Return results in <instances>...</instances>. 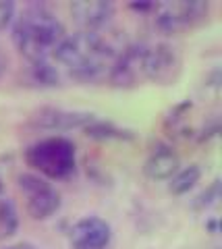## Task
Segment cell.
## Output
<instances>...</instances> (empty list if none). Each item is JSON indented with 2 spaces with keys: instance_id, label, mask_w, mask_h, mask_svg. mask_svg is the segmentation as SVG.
Masks as SVG:
<instances>
[{
  "instance_id": "17",
  "label": "cell",
  "mask_w": 222,
  "mask_h": 249,
  "mask_svg": "<svg viewBox=\"0 0 222 249\" xmlns=\"http://www.w3.org/2000/svg\"><path fill=\"white\" fill-rule=\"evenodd\" d=\"M6 249H35V247L27 245V243H21V245H13V247H6Z\"/></svg>"
},
{
  "instance_id": "4",
  "label": "cell",
  "mask_w": 222,
  "mask_h": 249,
  "mask_svg": "<svg viewBox=\"0 0 222 249\" xmlns=\"http://www.w3.org/2000/svg\"><path fill=\"white\" fill-rule=\"evenodd\" d=\"M19 187L27 193V212L35 220H46L54 216L60 208V196L50 183H46L40 175L25 173L19 178Z\"/></svg>"
},
{
  "instance_id": "11",
  "label": "cell",
  "mask_w": 222,
  "mask_h": 249,
  "mask_svg": "<svg viewBox=\"0 0 222 249\" xmlns=\"http://www.w3.org/2000/svg\"><path fill=\"white\" fill-rule=\"evenodd\" d=\"M200 178H202V168L197 164H189L185 168L177 170V173L171 177L168 189H171L172 196H185V193H189L197 183H200Z\"/></svg>"
},
{
  "instance_id": "14",
  "label": "cell",
  "mask_w": 222,
  "mask_h": 249,
  "mask_svg": "<svg viewBox=\"0 0 222 249\" xmlns=\"http://www.w3.org/2000/svg\"><path fill=\"white\" fill-rule=\"evenodd\" d=\"M218 199H220V181H218V178H214V181H212L208 187H205V189L200 193V196L195 197L193 208H197V210L212 208V206L218 204Z\"/></svg>"
},
{
  "instance_id": "3",
  "label": "cell",
  "mask_w": 222,
  "mask_h": 249,
  "mask_svg": "<svg viewBox=\"0 0 222 249\" xmlns=\"http://www.w3.org/2000/svg\"><path fill=\"white\" fill-rule=\"evenodd\" d=\"M210 4L204 0H189V2H166L156 4V27L162 34L171 36L177 31L197 25L208 17Z\"/></svg>"
},
{
  "instance_id": "9",
  "label": "cell",
  "mask_w": 222,
  "mask_h": 249,
  "mask_svg": "<svg viewBox=\"0 0 222 249\" xmlns=\"http://www.w3.org/2000/svg\"><path fill=\"white\" fill-rule=\"evenodd\" d=\"M177 170H179V156L168 145L154 147V152L148 156V160L143 164V173L152 181H168Z\"/></svg>"
},
{
  "instance_id": "15",
  "label": "cell",
  "mask_w": 222,
  "mask_h": 249,
  "mask_svg": "<svg viewBox=\"0 0 222 249\" xmlns=\"http://www.w3.org/2000/svg\"><path fill=\"white\" fill-rule=\"evenodd\" d=\"M15 19V2L11 0H0V29L11 25Z\"/></svg>"
},
{
  "instance_id": "19",
  "label": "cell",
  "mask_w": 222,
  "mask_h": 249,
  "mask_svg": "<svg viewBox=\"0 0 222 249\" xmlns=\"http://www.w3.org/2000/svg\"><path fill=\"white\" fill-rule=\"evenodd\" d=\"M0 69H2V58H0Z\"/></svg>"
},
{
  "instance_id": "5",
  "label": "cell",
  "mask_w": 222,
  "mask_h": 249,
  "mask_svg": "<svg viewBox=\"0 0 222 249\" xmlns=\"http://www.w3.org/2000/svg\"><path fill=\"white\" fill-rule=\"evenodd\" d=\"M179 67H181V58L172 46L156 44V46H148L145 48L143 79H150L156 83H168L177 77Z\"/></svg>"
},
{
  "instance_id": "13",
  "label": "cell",
  "mask_w": 222,
  "mask_h": 249,
  "mask_svg": "<svg viewBox=\"0 0 222 249\" xmlns=\"http://www.w3.org/2000/svg\"><path fill=\"white\" fill-rule=\"evenodd\" d=\"M32 79L37 85L52 88V85H58L60 77H58V71L54 69V65H50L48 60H35V62H32Z\"/></svg>"
},
{
  "instance_id": "16",
  "label": "cell",
  "mask_w": 222,
  "mask_h": 249,
  "mask_svg": "<svg viewBox=\"0 0 222 249\" xmlns=\"http://www.w3.org/2000/svg\"><path fill=\"white\" fill-rule=\"evenodd\" d=\"M131 9L135 11H150V9H156L154 2H131Z\"/></svg>"
},
{
  "instance_id": "6",
  "label": "cell",
  "mask_w": 222,
  "mask_h": 249,
  "mask_svg": "<svg viewBox=\"0 0 222 249\" xmlns=\"http://www.w3.org/2000/svg\"><path fill=\"white\" fill-rule=\"evenodd\" d=\"M110 239V224L100 216H85L71 229V245L75 249H106Z\"/></svg>"
},
{
  "instance_id": "2",
  "label": "cell",
  "mask_w": 222,
  "mask_h": 249,
  "mask_svg": "<svg viewBox=\"0 0 222 249\" xmlns=\"http://www.w3.org/2000/svg\"><path fill=\"white\" fill-rule=\"evenodd\" d=\"M25 162L35 173L48 178H67L75 173L77 156L75 145L67 137H48L25 150Z\"/></svg>"
},
{
  "instance_id": "1",
  "label": "cell",
  "mask_w": 222,
  "mask_h": 249,
  "mask_svg": "<svg viewBox=\"0 0 222 249\" xmlns=\"http://www.w3.org/2000/svg\"><path fill=\"white\" fill-rule=\"evenodd\" d=\"M67 34L65 25L46 6H29L13 25V42L17 50L32 62L48 60Z\"/></svg>"
},
{
  "instance_id": "10",
  "label": "cell",
  "mask_w": 222,
  "mask_h": 249,
  "mask_svg": "<svg viewBox=\"0 0 222 249\" xmlns=\"http://www.w3.org/2000/svg\"><path fill=\"white\" fill-rule=\"evenodd\" d=\"M83 131H85L87 137L102 139V142H110V139H117V142H120V139H131L133 137L131 131L120 129L119 124H114L110 121H98V119L87 123L85 127H83Z\"/></svg>"
},
{
  "instance_id": "18",
  "label": "cell",
  "mask_w": 222,
  "mask_h": 249,
  "mask_svg": "<svg viewBox=\"0 0 222 249\" xmlns=\"http://www.w3.org/2000/svg\"><path fill=\"white\" fill-rule=\"evenodd\" d=\"M0 191H2V181H0Z\"/></svg>"
},
{
  "instance_id": "12",
  "label": "cell",
  "mask_w": 222,
  "mask_h": 249,
  "mask_svg": "<svg viewBox=\"0 0 222 249\" xmlns=\"http://www.w3.org/2000/svg\"><path fill=\"white\" fill-rule=\"evenodd\" d=\"M19 229V212L9 197H0V241L13 237Z\"/></svg>"
},
{
  "instance_id": "8",
  "label": "cell",
  "mask_w": 222,
  "mask_h": 249,
  "mask_svg": "<svg viewBox=\"0 0 222 249\" xmlns=\"http://www.w3.org/2000/svg\"><path fill=\"white\" fill-rule=\"evenodd\" d=\"M68 11L73 21L79 23L83 31H98L100 27L108 25L114 15V4L110 0H75Z\"/></svg>"
},
{
  "instance_id": "7",
  "label": "cell",
  "mask_w": 222,
  "mask_h": 249,
  "mask_svg": "<svg viewBox=\"0 0 222 249\" xmlns=\"http://www.w3.org/2000/svg\"><path fill=\"white\" fill-rule=\"evenodd\" d=\"M91 121H94L91 112L65 110V108H42L32 119V124L42 131H56V133H60V131L83 129Z\"/></svg>"
}]
</instances>
